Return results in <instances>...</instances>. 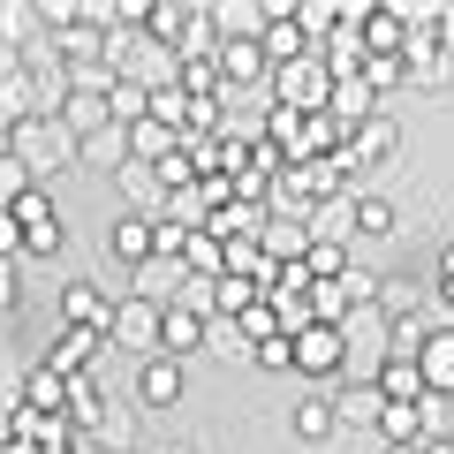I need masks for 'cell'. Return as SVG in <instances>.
Masks as SVG:
<instances>
[{
	"label": "cell",
	"instance_id": "cell-1",
	"mask_svg": "<svg viewBox=\"0 0 454 454\" xmlns=\"http://www.w3.org/2000/svg\"><path fill=\"white\" fill-rule=\"evenodd\" d=\"M8 152H16V160L31 167V182H38V190H46L53 175H76V167H83V137L68 129L61 114H38V121L8 129Z\"/></svg>",
	"mask_w": 454,
	"mask_h": 454
},
{
	"label": "cell",
	"instance_id": "cell-2",
	"mask_svg": "<svg viewBox=\"0 0 454 454\" xmlns=\"http://www.w3.org/2000/svg\"><path fill=\"white\" fill-rule=\"evenodd\" d=\"M114 68H121V83H145L152 98L182 83V53L160 46L152 31H114Z\"/></svg>",
	"mask_w": 454,
	"mask_h": 454
},
{
	"label": "cell",
	"instance_id": "cell-3",
	"mask_svg": "<svg viewBox=\"0 0 454 454\" xmlns=\"http://www.w3.org/2000/svg\"><path fill=\"white\" fill-rule=\"evenodd\" d=\"M409 152V129H402V114H372V121H364L356 137H348V152H340V167H348V190H356L364 175H379V167H394Z\"/></svg>",
	"mask_w": 454,
	"mask_h": 454
},
{
	"label": "cell",
	"instance_id": "cell-4",
	"mask_svg": "<svg viewBox=\"0 0 454 454\" xmlns=\"http://www.w3.org/2000/svg\"><path fill=\"white\" fill-rule=\"evenodd\" d=\"M114 348L137 364L167 356V303H152V295H121V310H114Z\"/></svg>",
	"mask_w": 454,
	"mask_h": 454
},
{
	"label": "cell",
	"instance_id": "cell-5",
	"mask_svg": "<svg viewBox=\"0 0 454 454\" xmlns=\"http://www.w3.org/2000/svg\"><path fill=\"white\" fill-rule=\"evenodd\" d=\"M0 212L23 227V258H61L68 227H61V205H53V190H23V197H8Z\"/></svg>",
	"mask_w": 454,
	"mask_h": 454
},
{
	"label": "cell",
	"instance_id": "cell-6",
	"mask_svg": "<svg viewBox=\"0 0 454 454\" xmlns=\"http://www.w3.org/2000/svg\"><path fill=\"white\" fill-rule=\"evenodd\" d=\"M106 348H114V333H91V325H53L46 333V364L61 379H98L106 372Z\"/></svg>",
	"mask_w": 454,
	"mask_h": 454
},
{
	"label": "cell",
	"instance_id": "cell-7",
	"mask_svg": "<svg viewBox=\"0 0 454 454\" xmlns=\"http://www.w3.org/2000/svg\"><path fill=\"white\" fill-rule=\"evenodd\" d=\"M273 106H295V114H325V106H333V68H325L318 53H303V61L273 68Z\"/></svg>",
	"mask_w": 454,
	"mask_h": 454
},
{
	"label": "cell",
	"instance_id": "cell-8",
	"mask_svg": "<svg viewBox=\"0 0 454 454\" xmlns=\"http://www.w3.org/2000/svg\"><path fill=\"white\" fill-rule=\"evenodd\" d=\"M288 432L303 439V447H325V439H340V402H333V387H303V394H295Z\"/></svg>",
	"mask_w": 454,
	"mask_h": 454
},
{
	"label": "cell",
	"instance_id": "cell-9",
	"mask_svg": "<svg viewBox=\"0 0 454 454\" xmlns=\"http://www.w3.org/2000/svg\"><path fill=\"white\" fill-rule=\"evenodd\" d=\"M16 394H23V402H31L38 417H46V424H68V402H76V379H61V372H53L46 356H38L31 372L16 379Z\"/></svg>",
	"mask_w": 454,
	"mask_h": 454
},
{
	"label": "cell",
	"instance_id": "cell-10",
	"mask_svg": "<svg viewBox=\"0 0 454 454\" xmlns=\"http://www.w3.org/2000/svg\"><path fill=\"white\" fill-rule=\"evenodd\" d=\"M114 310H121V295H106L98 280H61V325H91V333H114Z\"/></svg>",
	"mask_w": 454,
	"mask_h": 454
},
{
	"label": "cell",
	"instance_id": "cell-11",
	"mask_svg": "<svg viewBox=\"0 0 454 454\" xmlns=\"http://www.w3.org/2000/svg\"><path fill=\"white\" fill-rule=\"evenodd\" d=\"M220 76H227V91H273V53H265V38H227L220 46Z\"/></svg>",
	"mask_w": 454,
	"mask_h": 454
},
{
	"label": "cell",
	"instance_id": "cell-12",
	"mask_svg": "<svg viewBox=\"0 0 454 454\" xmlns=\"http://www.w3.org/2000/svg\"><path fill=\"white\" fill-rule=\"evenodd\" d=\"M409 91H454V53L439 46V31H417L409 38Z\"/></svg>",
	"mask_w": 454,
	"mask_h": 454
},
{
	"label": "cell",
	"instance_id": "cell-13",
	"mask_svg": "<svg viewBox=\"0 0 454 454\" xmlns=\"http://www.w3.org/2000/svg\"><path fill=\"white\" fill-rule=\"evenodd\" d=\"M106 250L129 265V273H137V265H152V258H160V220H145V212H114Z\"/></svg>",
	"mask_w": 454,
	"mask_h": 454
},
{
	"label": "cell",
	"instance_id": "cell-14",
	"mask_svg": "<svg viewBox=\"0 0 454 454\" xmlns=\"http://www.w3.org/2000/svg\"><path fill=\"white\" fill-rule=\"evenodd\" d=\"M333 402H340V432H372L379 439V424H387V394H379V379H340Z\"/></svg>",
	"mask_w": 454,
	"mask_h": 454
},
{
	"label": "cell",
	"instance_id": "cell-15",
	"mask_svg": "<svg viewBox=\"0 0 454 454\" xmlns=\"http://www.w3.org/2000/svg\"><path fill=\"white\" fill-rule=\"evenodd\" d=\"M137 409H175L182 394H190V372H182L175 356H152V364H137Z\"/></svg>",
	"mask_w": 454,
	"mask_h": 454
},
{
	"label": "cell",
	"instance_id": "cell-16",
	"mask_svg": "<svg viewBox=\"0 0 454 454\" xmlns=\"http://www.w3.org/2000/svg\"><path fill=\"white\" fill-rule=\"evenodd\" d=\"M114 182H121V212H145V220H160V212H167V197H175V190L160 182V167H145V160H129Z\"/></svg>",
	"mask_w": 454,
	"mask_h": 454
},
{
	"label": "cell",
	"instance_id": "cell-17",
	"mask_svg": "<svg viewBox=\"0 0 454 454\" xmlns=\"http://www.w3.org/2000/svg\"><path fill=\"white\" fill-rule=\"evenodd\" d=\"M190 265L182 258H152V265H137L129 273V295H152V303H182V295H190Z\"/></svg>",
	"mask_w": 454,
	"mask_h": 454
},
{
	"label": "cell",
	"instance_id": "cell-18",
	"mask_svg": "<svg viewBox=\"0 0 454 454\" xmlns=\"http://www.w3.org/2000/svg\"><path fill=\"white\" fill-rule=\"evenodd\" d=\"M310 250H318V235H310L303 212H273V227H265V258L295 265V258H310Z\"/></svg>",
	"mask_w": 454,
	"mask_h": 454
},
{
	"label": "cell",
	"instance_id": "cell-19",
	"mask_svg": "<svg viewBox=\"0 0 454 454\" xmlns=\"http://www.w3.org/2000/svg\"><path fill=\"white\" fill-rule=\"evenodd\" d=\"M205 340H212V318H205V310L167 303V356H175V364H190V356H205Z\"/></svg>",
	"mask_w": 454,
	"mask_h": 454
},
{
	"label": "cell",
	"instance_id": "cell-20",
	"mask_svg": "<svg viewBox=\"0 0 454 454\" xmlns=\"http://www.w3.org/2000/svg\"><path fill=\"white\" fill-rule=\"evenodd\" d=\"M379 394H387V402H432V387H424V364L417 356H402V348H394L387 364H379Z\"/></svg>",
	"mask_w": 454,
	"mask_h": 454
},
{
	"label": "cell",
	"instance_id": "cell-21",
	"mask_svg": "<svg viewBox=\"0 0 454 454\" xmlns=\"http://www.w3.org/2000/svg\"><path fill=\"white\" fill-rule=\"evenodd\" d=\"M182 152V129L167 121V114H152V121H137L129 129V160H145V167H167Z\"/></svg>",
	"mask_w": 454,
	"mask_h": 454
},
{
	"label": "cell",
	"instance_id": "cell-22",
	"mask_svg": "<svg viewBox=\"0 0 454 454\" xmlns=\"http://www.w3.org/2000/svg\"><path fill=\"white\" fill-rule=\"evenodd\" d=\"M325 114H333V121H340V129H348V137H356L364 129V121H372V114H387V98H379L372 91V83H333V106H325Z\"/></svg>",
	"mask_w": 454,
	"mask_h": 454
},
{
	"label": "cell",
	"instance_id": "cell-23",
	"mask_svg": "<svg viewBox=\"0 0 454 454\" xmlns=\"http://www.w3.org/2000/svg\"><path fill=\"white\" fill-rule=\"evenodd\" d=\"M379 310H387L394 325H402V318H424V310H432V280H417V273H387Z\"/></svg>",
	"mask_w": 454,
	"mask_h": 454
},
{
	"label": "cell",
	"instance_id": "cell-24",
	"mask_svg": "<svg viewBox=\"0 0 454 454\" xmlns=\"http://www.w3.org/2000/svg\"><path fill=\"white\" fill-rule=\"evenodd\" d=\"M137 402H114L106 394V417H98V432H91V447H106V454H137Z\"/></svg>",
	"mask_w": 454,
	"mask_h": 454
},
{
	"label": "cell",
	"instance_id": "cell-25",
	"mask_svg": "<svg viewBox=\"0 0 454 454\" xmlns=\"http://www.w3.org/2000/svg\"><path fill=\"white\" fill-rule=\"evenodd\" d=\"M424 387H432V394H454V325L447 318H439L432 325V340H424Z\"/></svg>",
	"mask_w": 454,
	"mask_h": 454
},
{
	"label": "cell",
	"instance_id": "cell-26",
	"mask_svg": "<svg viewBox=\"0 0 454 454\" xmlns=\"http://www.w3.org/2000/svg\"><path fill=\"white\" fill-rule=\"evenodd\" d=\"M295 23H303V38L325 53L340 31H348V8H333V0H295Z\"/></svg>",
	"mask_w": 454,
	"mask_h": 454
},
{
	"label": "cell",
	"instance_id": "cell-27",
	"mask_svg": "<svg viewBox=\"0 0 454 454\" xmlns=\"http://www.w3.org/2000/svg\"><path fill=\"white\" fill-rule=\"evenodd\" d=\"M394 227H402L394 197H379V190H356V243H387Z\"/></svg>",
	"mask_w": 454,
	"mask_h": 454
},
{
	"label": "cell",
	"instance_id": "cell-28",
	"mask_svg": "<svg viewBox=\"0 0 454 454\" xmlns=\"http://www.w3.org/2000/svg\"><path fill=\"white\" fill-rule=\"evenodd\" d=\"M310 235H318V243H356V197L318 205V212H310Z\"/></svg>",
	"mask_w": 454,
	"mask_h": 454
},
{
	"label": "cell",
	"instance_id": "cell-29",
	"mask_svg": "<svg viewBox=\"0 0 454 454\" xmlns=\"http://www.w3.org/2000/svg\"><path fill=\"white\" fill-rule=\"evenodd\" d=\"M182 265H190L197 280H220V273H227V243L212 235V227H197V235H190V258H182Z\"/></svg>",
	"mask_w": 454,
	"mask_h": 454
},
{
	"label": "cell",
	"instance_id": "cell-30",
	"mask_svg": "<svg viewBox=\"0 0 454 454\" xmlns=\"http://www.w3.org/2000/svg\"><path fill=\"white\" fill-rule=\"evenodd\" d=\"M364 83H372L379 98H394L409 83V53H372V68H364Z\"/></svg>",
	"mask_w": 454,
	"mask_h": 454
},
{
	"label": "cell",
	"instance_id": "cell-31",
	"mask_svg": "<svg viewBox=\"0 0 454 454\" xmlns=\"http://www.w3.org/2000/svg\"><path fill=\"white\" fill-rule=\"evenodd\" d=\"M160 220H175V227H205V220H212V197H205V182H197V190H175Z\"/></svg>",
	"mask_w": 454,
	"mask_h": 454
},
{
	"label": "cell",
	"instance_id": "cell-32",
	"mask_svg": "<svg viewBox=\"0 0 454 454\" xmlns=\"http://www.w3.org/2000/svg\"><path fill=\"white\" fill-rule=\"evenodd\" d=\"M205 356H220V364H258V348H250V340L235 333L227 318H212V340H205Z\"/></svg>",
	"mask_w": 454,
	"mask_h": 454
},
{
	"label": "cell",
	"instance_id": "cell-33",
	"mask_svg": "<svg viewBox=\"0 0 454 454\" xmlns=\"http://www.w3.org/2000/svg\"><path fill=\"white\" fill-rule=\"evenodd\" d=\"M83 167H114V175H121V167H129V129L91 137V145H83Z\"/></svg>",
	"mask_w": 454,
	"mask_h": 454
},
{
	"label": "cell",
	"instance_id": "cell-34",
	"mask_svg": "<svg viewBox=\"0 0 454 454\" xmlns=\"http://www.w3.org/2000/svg\"><path fill=\"white\" fill-rule=\"evenodd\" d=\"M182 91H190V98H227L220 61H182Z\"/></svg>",
	"mask_w": 454,
	"mask_h": 454
},
{
	"label": "cell",
	"instance_id": "cell-35",
	"mask_svg": "<svg viewBox=\"0 0 454 454\" xmlns=\"http://www.w3.org/2000/svg\"><path fill=\"white\" fill-rule=\"evenodd\" d=\"M182 16H190V8H175V0H152V8H145V31L160 38V46H175V38H182Z\"/></svg>",
	"mask_w": 454,
	"mask_h": 454
},
{
	"label": "cell",
	"instance_id": "cell-36",
	"mask_svg": "<svg viewBox=\"0 0 454 454\" xmlns=\"http://www.w3.org/2000/svg\"><path fill=\"white\" fill-rule=\"evenodd\" d=\"M258 372H273V379H288V372H295V333L265 340V348H258Z\"/></svg>",
	"mask_w": 454,
	"mask_h": 454
},
{
	"label": "cell",
	"instance_id": "cell-37",
	"mask_svg": "<svg viewBox=\"0 0 454 454\" xmlns=\"http://www.w3.org/2000/svg\"><path fill=\"white\" fill-rule=\"evenodd\" d=\"M348 265H356V258H348V243H318V250H310V273H318V280H340Z\"/></svg>",
	"mask_w": 454,
	"mask_h": 454
},
{
	"label": "cell",
	"instance_id": "cell-38",
	"mask_svg": "<svg viewBox=\"0 0 454 454\" xmlns=\"http://www.w3.org/2000/svg\"><path fill=\"white\" fill-rule=\"evenodd\" d=\"M0 310L8 318L23 310V258H0Z\"/></svg>",
	"mask_w": 454,
	"mask_h": 454
},
{
	"label": "cell",
	"instance_id": "cell-39",
	"mask_svg": "<svg viewBox=\"0 0 454 454\" xmlns=\"http://www.w3.org/2000/svg\"><path fill=\"white\" fill-rule=\"evenodd\" d=\"M432 432L454 439V394H432Z\"/></svg>",
	"mask_w": 454,
	"mask_h": 454
},
{
	"label": "cell",
	"instance_id": "cell-40",
	"mask_svg": "<svg viewBox=\"0 0 454 454\" xmlns=\"http://www.w3.org/2000/svg\"><path fill=\"white\" fill-rule=\"evenodd\" d=\"M447 280H454V235L439 243V258H432V288H447Z\"/></svg>",
	"mask_w": 454,
	"mask_h": 454
},
{
	"label": "cell",
	"instance_id": "cell-41",
	"mask_svg": "<svg viewBox=\"0 0 454 454\" xmlns=\"http://www.w3.org/2000/svg\"><path fill=\"white\" fill-rule=\"evenodd\" d=\"M439 46L454 53V0H439Z\"/></svg>",
	"mask_w": 454,
	"mask_h": 454
},
{
	"label": "cell",
	"instance_id": "cell-42",
	"mask_svg": "<svg viewBox=\"0 0 454 454\" xmlns=\"http://www.w3.org/2000/svg\"><path fill=\"white\" fill-rule=\"evenodd\" d=\"M432 310H439V318L454 325V280H447V288H432Z\"/></svg>",
	"mask_w": 454,
	"mask_h": 454
},
{
	"label": "cell",
	"instance_id": "cell-43",
	"mask_svg": "<svg viewBox=\"0 0 454 454\" xmlns=\"http://www.w3.org/2000/svg\"><path fill=\"white\" fill-rule=\"evenodd\" d=\"M152 454H205V447H190V439H160Z\"/></svg>",
	"mask_w": 454,
	"mask_h": 454
},
{
	"label": "cell",
	"instance_id": "cell-44",
	"mask_svg": "<svg viewBox=\"0 0 454 454\" xmlns=\"http://www.w3.org/2000/svg\"><path fill=\"white\" fill-rule=\"evenodd\" d=\"M424 454H454V439H439V432H432V439H424Z\"/></svg>",
	"mask_w": 454,
	"mask_h": 454
},
{
	"label": "cell",
	"instance_id": "cell-45",
	"mask_svg": "<svg viewBox=\"0 0 454 454\" xmlns=\"http://www.w3.org/2000/svg\"><path fill=\"white\" fill-rule=\"evenodd\" d=\"M379 454H424V447H379Z\"/></svg>",
	"mask_w": 454,
	"mask_h": 454
},
{
	"label": "cell",
	"instance_id": "cell-46",
	"mask_svg": "<svg viewBox=\"0 0 454 454\" xmlns=\"http://www.w3.org/2000/svg\"><path fill=\"white\" fill-rule=\"evenodd\" d=\"M83 454H106V447H91V439H83Z\"/></svg>",
	"mask_w": 454,
	"mask_h": 454
}]
</instances>
